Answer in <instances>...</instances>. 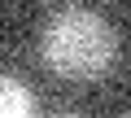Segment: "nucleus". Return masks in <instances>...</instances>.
<instances>
[{
    "mask_svg": "<svg viewBox=\"0 0 131 118\" xmlns=\"http://www.w3.org/2000/svg\"><path fill=\"white\" fill-rule=\"evenodd\" d=\"M31 109H35V96L26 92V83L13 74H0V118H22Z\"/></svg>",
    "mask_w": 131,
    "mask_h": 118,
    "instance_id": "nucleus-2",
    "label": "nucleus"
},
{
    "mask_svg": "<svg viewBox=\"0 0 131 118\" xmlns=\"http://www.w3.org/2000/svg\"><path fill=\"white\" fill-rule=\"evenodd\" d=\"M39 52H44V66L52 74L70 79V83H92L114 66L118 35L96 13H61L48 22Z\"/></svg>",
    "mask_w": 131,
    "mask_h": 118,
    "instance_id": "nucleus-1",
    "label": "nucleus"
}]
</instances>
